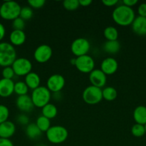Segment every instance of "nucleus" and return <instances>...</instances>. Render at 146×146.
Instances as JSON below:
<instances>
[{
  "label": "nucleus",
  "instance_id": "f257e3e1",
  "mask_svg": "<svg viewBox=\"0 0 146 146\" xmlns=\"http://www.w3.org/2000/svg\"><path fill=\"white\" fill-rule=\"evenodd\" d=\"M112 17L117 25L127 27L133 24L135 18V14L133 8L121 4L113 10Z\"/></svg>",
  "mask_w": 146,
  "mask_h": 146
},
{
  "label": "nucleus",
  "instance_id": "f03ea898",
  "mask_svg": "<svg viewBox=\"0 0 146 146\" xmlns=\"http://www.w3.org/2000/svg\"><path fill=\"white\" fill-rule=\"evenodd\" d=\"M17 59V51L10 43L0 42V66H11Z\"/></svg>",
  "mask_w": 146,
  "mask_h": 146
},
{
  "label": "nucleus",
  "instance_id": "7ed1b4c3",
  "mask_svg": "<svg viewBox=\"0 0 146 146\" xmlns=\"http://www.w3.org/2000/svg\"><path fill=\"white\" fill-rule=\"evenodd\" d=\"M21 7L14 1H5L1 4L0 16L5 20H14L19 17Z\"/></svg>",
  "mask_w": 146,
  "mask_h": 146
},
{
  "label": "nucleus",
  "instance_id": "20e7f679",
  "mask_svg": "<svg viewBox=\"0 0 146 146\" xmlns=\"http://www.w3.org/2000/svg\"><path fill=\"white\" fill-rule=\"evenodd\" d=\"M46 137L51 143H62L68 138V131L62 125H52L46 132Z\"/></svg>",
  "mask_w": 146,
  "mask_h": 146
},
{
  "label": "nucleus",
  "instance_id": "39448f33",
  "mask_svg": "<svg viewBox=\"0 0 146 146\" xmlns=\"http://www.w3.org/2000/svg\"><path fill=\"white\" fill-rule=\"evenodd\" d=\"M31 98L34 106L42 108L44 106L50 104L52 94L47 87L40 86L36 89L33 90Z\"/></svg>",
  "mask_w": 146,
  "mask_h": 146
},
{
  "label": "nucleus",
  "instance_id": "423d86ee",
  "mask_svg": "<svg viewBox=\"0 0 146 146\" xmlns=\"http://www.w3.org/2000/svg\"><path fill=\"white\" fill-rule=\"evenodd\" d=\"M82 99L89 105L99 104L102 98V90L94 86H89L82 92Z\"/></svg>",
  "mask_w": 146,
  "mask_h": 146
},
{
  "label": "nucleus",
  "instance_id": "0eeeda50",
  "mask_svg": "<svg viewBox=\"0 0 146 146\" xmlns=\"http://www.w3.org/2000/svg\"><path fill=\"white\" fill-rule=\"evenodd\" d=\"M15 75L19 76H26L29 74L32 68V64L27 58L21 57L17 58L11 65Z\"/></svg>",
  "mask_w": 146,
  "mask_h": 146
},
{
  "label": "nucleus",
  "instance_id": "6e6552de",
  "mask_svg": "<svg viewBox=\"0 0 146 146\" xmlns=\"http://www.w3.org/2000/svg\"><path fill=\"white\" fill-rule=\"evenodd\" d=\"M70 48L72 53L77 57L87 55L90 49V43L87 38L80 37L72 41Z\"/></svg>",
  "mask_w": 146,
  "mask_h": 146
},
{
  "label": "nucleus",
  "instance_id": "1a4fd4ad",
  "mask_svg": "<svg viewBox=\"0 0 146 146\" xmlns=\"http://www.w3.org/2000/svg\"><path fill=\"white\" fill-rule=\"evenodd\" d=\"M94 61L92 56L87 55L76 58L75 67L79 71L84 74H90L94 69Z\"/></svg>",
  "mask_w": 146,
  "mask_h": 146
},
{
  "label": "nucleus",
  "instance_id": "9d476101",
  "mask_svg": "<svg viewBox=\"0 0 146 146\" xmlns=\"http://www.w3.org/2000/svg\"><path fill=\"white\" fill-rule=\"evenodd\" d=\"M65 85V79L58 74H52L47 81V88L50 92H60Z\"/></svg>",
  "mask_w": 146,
  "mask_h": 146
},
{
  "label": "nucleus",
  "instance_id": "9b49d317",
  "mask_svg": "<svg viewBox=\"0 0 146 146\" xmlns=\"http://www.w3.org/2000/svg\"><path fill=\"white\" fill-rule=\"evenodd\" d=\"M52 56V49L47 44L39 46L34 52V58L36 61L40 64L47 62Z\"/></svg>",
  "mask_w": 146,
  "mask_h": 146
},
{
  "label": "nucleus",
  "instance_id": "f8f14e48",
  "mask_svg": "<svg viewBox=\"0 0 146 146\" xmlns=\"http://www.w3.org/2000/svg\"><path fill=\"white\" fill-rule=\"evenodd\" d=\"M89 79L92 86L101 88L105 86L107 82V76L100 69H94L90 73Z\"/></svg>",
  "mask_w": 146,
  "mask_h": 146
},
{
  "label": "nucleus",
  "instance_id": "ddd939ff",
  "mask_svg": "<svg viewBox=\"0 0 146 146\" xmlns=\"http://www.w3.org/2000/svg\"><path fill=\"white\" fill-rule=\"evenodd\" d=\"M118 68V63L115 58L113 57H107L104 58L100 65V70L106 76L113 75Z\"/></svg>",
  "mask_w": 146,
  "mask_h": 146
},
{
  "label": "nucleus",
  "instance_id": "4468645a",
  "mask_svg": "<svg viewBox=\"0 0 146 146\" xmlns=\"http://www.w3.org/2000/svg\"><path fill=\"white\" fill-rule=\"evenodd\" d=\"M16 105L19 111L24 113L31 112L34 109V104L31 96L28 95L19 96L16 100Z\"/></svg>",
  "mask_w": 146,
  "mask_h": 146
},
{
  "label": "nucleus",
  "instance_id": "2eb2a0df",
  "mask_svg": "<svg viewBox=\"0 0 146 146\" xmlns=\"http://www.w3.org/2000/svg\"><path fill=\"white\" fill-rule=\"evenodd\" d=\"M132 26V30L138 36H146V17L137 16L135 18Z\"/></svg>",
  "mask_w": 146,
  "mask_h": 146
},
{
  "label": "nucleus",
  "instance_id": "dca6fc26",
  "mask_svg": "<svg viewBox=\"0 0 146 146\" xmlns=\"http://www.w3.org/2000/svg\"><path fill=\"white\" fill-rule=\"evenodd\" d=\"M14 83L11 79H0V96L7 98L14 93Z\"/></svg>",
  "mask_w": 146,
  "mask_h": 146
},
{
  "label": "nucleus",
  "instance_id": "f3484780",
  "mask_svg": "<svg viewBox=\"0 0 146 146\" xmlns=\"http://www.w3.org/2000/svg\"><path fill=\"white\" fill-rule=\"evenodd\" d=\"M16 132V125L11 121H7L0 124V138L9 139Z\"/></svg>",
  "mask_w": 146,
  "mask_h": 146
},
{
  "label": "nucleus",
  "instance_id": "a211bd4d",
  "mask_svg": "<svg viewBox=\"0 0 146 146\" xmlns=\"http://www.w3.org/2000/svg\"><path fill=\"white\" fill-rule=\"evenodd\" d=\"M10 44L11 45L21 46L25 42L26 34L22 30H13L9 35Z\"/></svg>",
  "mask_w": 146,
  "mask_h": 146
},
{
  "label": "nucleus",
  "instance_id": "6ab92c4d",
  "mask_svg": "<svg viewBox=\"0 0 146 146\" xmlns=\"http://www.w3.org/2000/svg\"><path fill=\"white\" fill-rule=\"evenodd\" d=\"M133 119L136 123L145 125L146 124V106H138L133 111Z\"/></svg>",
  "mask_w": 146,
  "mask_h": 146
},
{
  "label": "nucleus",
  "instance_id": "aec40b11",
  "mask_svg": "<svg viewBox=\"0 0 146 146\" xmlns=\"http://www.w3.org/2000/svg\"><path fill=\"white\" fill-rule=\"evenodd\" d=\"M24 82L27 84L29 88L34 90L40 86L41 79H40V77L39 76V74H37L35 72H31V71L29 74H28L25 76Z\"/></svg>",
  "mask_w": 146,
  "mask_h": 146
},
{
  "label": "nucleus",
  "instance_id": "412c9836",
  "mask_svg": "<svg viewBox=\"0 0 146 146\" xmlns=\"http://www.w3.org/2000/svg\"><path fill=\"white\" fill-rule=\"evenodd\" d=\"M25 133L29 139L36 140L40 138L42 132L39 129L36 123H29L26 127Z\"/></svg>",
  "mask_w": 146,
  "mask_h": 146
},
{
  "label": "nucleus",
  "instance_id": "4be33fe9",
  "mask_svg": "<svg viewBox=\"0 0 146 146\" xmlns=\"http://www.w3.org/2000/svg\"><path fill=\"white\" fill-rule=\"evenodd\" d=\"M120 44L117 40L116 41H107L103 44V50L104 52L110 54H115L120 50Z\"/></svg>",
  "mask_w": 146,
  "mask_h": 146
},
{
  "label": "nucleus",
  "instance_id": "5701e85b",
  "mask_svg": "<svg viewBox=\"0 0 146 146\" xmlns=\"http://www.w3.org/2000/svg\"><path fill=\"white\" fill-rule=\"evenodd\" d=\"M42 114L43 116L49 118L50 120L52 119L55 118L57 115V107L54 104L50 103L42 108Z\"/></svg>",
  "mask_w": 146,
  "mask_h": 146
},
{
  "label": "nucleus",
  "instance_id": "b1692460",
  "mask_svg": "<svg viewBox=\"0 0 146 146\" xmlns=\"http://www.w3.org/2000/svg\"><path fill=\"white\" fill-rule=\"evenodd\" d=\"M104 36L107 41H116L119 36V33L117 29L114 27H107L104 30Z\"/></svg>",
  "mask_w": 146,
  "mask_h": 146
},
{
  "label": "nucleus",
  "instance_id": "393cba45",
  "mask_svg": "<svg viewBox=\"0 0 146 146\" xmlns=\"http://www.w3.org/2000/svg\"><path fill=\"white\" fill-rule=\"evenodd\" d=\"M36 125L42 132L46 133L48 131L49 128L51 127V122H50V120L49 118L41 115V116L37 118V121H36Z\"/></svg>",
  "mask_w": 146,
  "mask_h": 146
},
{
  "label": "nucleus",
  "instance_id": "a878e982",
  "mask_svg": "<svg viewBox=\"0 0 146 146\" xmlns=\"http://www.w3.org/2000/svg\"><path fill=\"white\" fill-rule=\"evenodd\" d=\"M117 96V92L115 88L112 86L105 87L102 90V98L107 101H114Z\"/></svg>",
  "mask_w": 146,
  "mask_h": 146
},
{
  "label": "nucleus",
  "instance_id": "bb28decb",
  "mask_svg": "<svg viewBox=\"0 0 146 146\" xmlns=\"http://www.w3.org/2000/svg\"><path fill=\"white\" fill-rule=\"evenodd\" d=\"M28 91V86L24 81H18L17 83H14V93L17 94L19 96L27 95Z\"/></svg>",
  "mask_w": 146,
  "mask_h": 146
},
{
  "label": "nucleus",
  "instance_id": "cd10ccee",
  "mask_svg": "<svg viewBox=\"0 0 146 146\" xmlns=\"http://www.w3.org/2000/svg\"><path fill=\"white\" fill-rule=\"evenodd\" d=\"M131 133L133 135L137 138H140L145 134V125L135 123L133 125L131 128Z\"/></svg>",
  "mask_w": 146,
  "mask_h": 146
},
{
  "label": "nucleus",
  "instance_id": "c85d7f7f",
  "mask_svg": "<svg viewBox=\"0 0 146 146\" xmlns=\"http://www.w3.org/2000/svg\"><path fill=\"white\" fill-rule=\"evenodd\" d=\"M63 7L68 11H74L80 7L79 0H64Z\"/></svg>",
  "mask_w": 146,
  "mask_h": 146
},
{
  "label": "nucleus",
  "instance_id": "c756f323",
  "mask_svg": "<svg viewBox=\"0 0 146 146\" xmlns=\"http://www.w3.org/2000/svg\"><path fill=\"white\" fill-rule=\"evenodd\" d=\"M33 10L30 7H21V11H20V18L23 20H29L33 17Z\"/></svg>",
  "mask_w": 146,
  "mask_h": 146
},
{
  "label": "nucleus",
  "instance_id": "7c9ffc66",
  "mask_svg": "<svg viewBox=\"0 0 146 146\" xmlns=\"http://www.w3.org/2000/svg\"><path fill=\"white\" fill-rule=\"evenodd\" d=\"M9 110L6 106L0 104V124L8 121Z\"/></svg>",
  "mask_w": 146,
  "mask_h": 146
},
{
  "label": "nucleus",
  "instance_id": "2f4dec72",
  "mask_svg": "<svg viewBox=\"0 0 146 146\" xmlns=\"http://www.w3.org/2000/svg\"><path fill=\"white\" fill-rule=\"evenodd\" d=\"M1 74H2L3 78H6V79H11L14 78V71L13 70L12 67L11 66H7L4 67L2 71H1Z\"/></svg>",
  "mask_w": 146,
  "mask_h": 146
},
{
  "label": "nucleus",
  "instance_id": "473e14b6",
  "mask_svg": "<svg viewBox=\"0 0 146 146\" xmlns=\"http://www.w3.org/2000/svg\"><path fill=\"white\" fill-rule=\"evenodd\" d=\"M24 27H25L24 20H23L20 17H18L12 21V28L14 29L13 30H22L23 31Z\"/></svg>",
  "mask_w": 146,
  "mask_h": 146
},
{
  "label": "nucleus",
  "instance_id": "72a5a7b5",
  "mask_svg": "<svg viewBox=\"0 0 146 146\" xmlns=\"http://www.w3.org/2000/svg\"><path fill=\"white\" fill-rule=\"evenodd\" d=\"M28 4L31 8L40 9L44 7L45 4V1L44 0H29Z\"/></svg>",
  "mask_w": 146,
  "mask_h": 146
},
{
  "label": "nucleus",
  "instance_id": "f704fd0d",
  "mask_svg": "<svg viewBox=\"0 0 146 146\" xmlns=\"http://www.w3.org/2000/svg\"><path fill=\"white\" fill-rule=\"evenodd\" d=\"M17 121L21 125H27L29 124V118L25 114H19L17 118Z\"/></svg>",
  "mask_w": 146,
  "mask_h": 146
},
{
  "label": "nucleus",
  "instance_id": "c9c22d12",
  "mask_svg": "<svg viewBox=\"0 0 146 146\" xmlns=\"http://www.w3.org/2000/svg\"><path fill=\"white\" fill-rule=\"evenodd\" d=\"M137 13L139 16L146 17V3H142L137 8Z\"/></svg>",
  "mask_w": 146,
  "mask_h": 146
},
{
  "label": "nucleus",
  "instance_id": "e433bc0d",
  "mask_svg": "<svg viewBox=\"0 0 146 146\" xmlns=\"http://www.w3.org/2000/svg\"><path fill=\"white\" fill-rule=\"evenodd\" d=\"M102 4H104L106 7H113V6H115L117 3L119 2L117 0H103Z\"/></svg>",
  "mask_w": 146,
  "mask_h": 146
},
{
  "label": "nucleus",
  "instance_id": "4c0bfd02",
  "mask_svg": "<svg viewBox=\"0 0 146 146\" xmlns=\"http://www.w3.org/2000/svg\"><path fill=\"white\" fill-rule=\"evenodd\" d=\"M0 146H14V144L9 139L0 138Z\"/></svg>",
  "mask_w": 146,
  "mask_h": 146
},
{
  "label": "nucleus",
  "instance_id": "58836bf2",
  "mask_svg": "<svg viewBox=\"0 0 146 146\" xmlns=\"http://www.w3.org/2000/svg\"><path fill=\"white\" fill-rule=\"evenodd\" d=\"M123 3L124 5L127 6L129 7H133V6H135V4H137V0H123Z\"/></svg>",
  "mask_w": 146,
  "mask_h": 146
},
{
  "label": "nucleus",
  "instance_id": "ea45409f",
  "mask_svg": "<svg viewBox=\"0 0 146 146\" xmlns=\"http://www.w3.org/2000/svg\"><path fill=\"white\" fill-rule=\"evenodd\" d=\"M6 34V29L4 26L1 23H0V42L1 41V40L4 38V36Z\"/></svg>",
  "mask_w": 146,
  "mask_h": 146
},
{
  "label": "nucleus",
  "instance_id": "a19ab883",
  "mask_svg": "<svg viewBox=\"0 0 146 146\" xmlns=\"http://www.w3.org/2000/svg\"><path fill=\"white\" fill-rule=\"evenodd\" d=\"M92 1L91 0H79V4L80 6L82 7H88L92 4Z\"/></svg>",
  "mask_w": 146,
  "mask_h": 146
},
{
  "label": "nucleus",
  "instance_id": "79ce46f5",
  "mask_svg": "<svg viewBox=\"0 0 146 146\" xmlns=\"http://www.w3.org/2000/svg\"><path fill=\"white\" fill-rule=\"evenodd\" d=\"M52 97H53L54 100L56 101H60V100L62 99V94L60 92H56V93H53V94L52 95Z\"/></svg>",
  "mask_w": 146,
  "mask_h": 146
},
{
  "label": "nucleus",
  "instance_id": "37998d69",
  "mask_svg": "<svg viewBox=\"0 0 146 146\" xmlns=\"http://www.w3.org/2000/svg\"><path fill=\"white\" fill-rule=\"evenodd\" d=\"M75 61L76 58H72L71 61H70V63H71V64H72V65H75Z\"/></svg>",
  "mask_w": 146,
  "mask_h": 146
},
{
  "label": "nucleus",
  "instance_id": "c03bdc74",
  "mask_svg": "<svg viewBox=\"0 0 146 146\" xmlns=\"http://www.w3.org/2000/svg\"><path fill=\"white\" fill-rule=\"evenodd\" d=\"M145 134H146V124L145 125Z\"/></svg>",
  "mask_w": 146,
  "mask_h": 146
},
{
  "label": "nucleus",
  "instance_id": "a18cd8bd",
  "mask_svg": "<svg viewBox=\"0 0 146 146\" xmlns=\"http://www.w3.org/2000/svg\"><path fill=\"white\" fill-rule=\"evenodd\" d=\"M0 9H1V4H0Z\"/></svg>",
  "mask_w": 146,
  "mask_h": 146
},
{
  "label": "nucleus",
  "instance_id": "49530a36",
  "mask_svg": "<svg viewBox=\"0 0 146 146\" xmlns=\"http://www.w3.org/2000/svg\"><path fill=\"white\" fill-rule=\"evenodd\" d=\"M39 146H44V145H39Z\"/></svg>",
  "mask_w": 146,
  "mask_h": 146
}]
</instances>
